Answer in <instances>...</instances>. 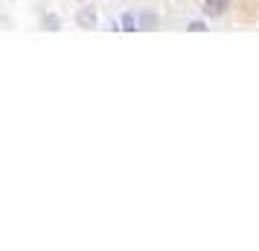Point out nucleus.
<instances>
[{
	"mask_svg": "<svg viewBox=\"0 0 259 251\" xmlns=\"http://www.w3.org/2000/svg\"><path fill=\"white\" fill-rule=\"evenodd\" d=\"M96 24H99V12H96L94 6H82L76 12V26L79 29H96Z\"/></svg>",
	"mask_w": 259,
	"mask_h": 251,
	"instance_id": "obj_1",
	"label": "nucleus"
},
{
	"mask_svg": "<svg viewBox=\"0 0 259 251\" xmlns=\"http://www.w3.org/2000/svg\"><path fill=\"white\" fill-rule=\"evenodd\" d=\"M227 9H230V0H204V6H201V12L207 18H222V15H227Z\"/></svg>",
	"mask_w": 259,
	"mask_h": 251,
	"instance_id": "obj_2",
	"label": "nucleus"
},
{
	"mask_svg": "<svg viewBox=\"0 0 259 251\" xmlns=\"http://www.w3.org/2000/svg\"><path fill=\"white\" fill-rule=\"evenodd\" d=\"M114 29H119V32H137L140 21H137L134 12H122V18H119V24H114Z\"/></svg>",
	"mask_w": 259,
	"mask_h": 251,
	"instance_id": "obj_3",
	"label": "nucleus"
},
{
	"mask_svg": "<svg viewBox=\"0 0 259 251\" xmlns=\"http://www.w3.org/2000/svg\"><path fill=\"white\" fill-rule=\"evenodd\" d=\"M137 21H140V29H146V32L157 29V24H160V18H157L154 12H149V9H143V12L137 15Z\"/></svg>",
	"mask_w": 259,
	"mask_h": 251,
	"instance_id": "obj_4",
	"label": "nucleus"
},
{
	"mask_svg": "<svg viewBox=\"0 0 259 251\" xmlns=\"http://www.w3.org/2000/svg\"><path fill=\"white\" fill-rule=\"evenodd\" d=\"M44 26H47L50 32H59V29H61L59 15H53V12H50V15H44Z\"/></svg>",
	"mask_w": 259,
	"mask_h": 251,
	"instance_id": "obj_5",
	"label": "nucleus"
},
{
	"mask_svg": "<svg viewBox=\"0 0 259 251\" xmlns=\"http://www.w3.org/2000/svg\"><path fill=\"white\" fill-rule=\"evenodd\" d=\"M187 29H189V32H207L210 26L204 24V21H189V24H187Z\"/></svg>",
	"mask_w": 259,
	"mask_h": 251,
	"instance_id": "obj_6",
	"label": "nucleus"
},
{
	"mask_svg": "<svg viewBox=\"0 0 259 251\" xmlns=\"http://www.w3.org/2000/svg\"><path fill=\"white\" fill-rule=\"evenodd\" d=\"M79 3H84V0H79Z\"/></svg>",
	"mask_w": 259,
	"mask_h": 251,
	"instance_id": "obj_7",
	"label": "nucleus"
}]
</instances>
